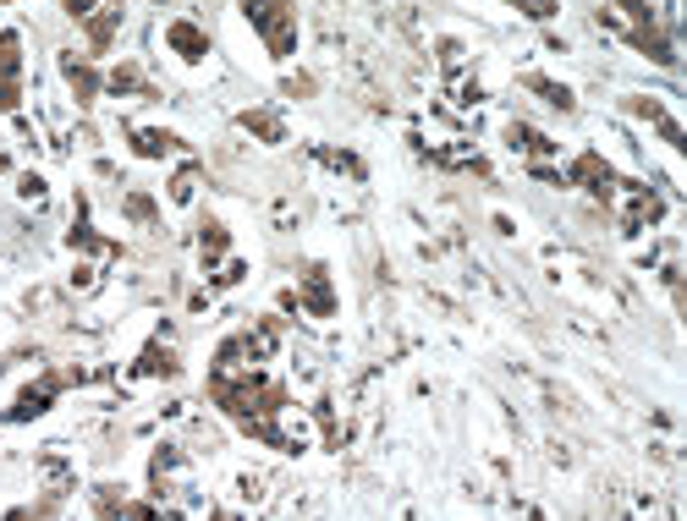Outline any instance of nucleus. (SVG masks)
Returning <instances> with one entry per match:
<instances>
[{
	"mask_svg": "<svg viewBox=\"0 0 687 521\" xmlns=\"http://www.w3.org/2000/svg\"><path fill=\"white\" fill-rule=\"evenodd\" d=\"M209 401H215L248 439H259V444H270V450H286V455H302V439L280 428V417H286V406H291V395H286L280 379H270V373H259V368H209Z\"/></svg>",
	"mask_w": 687,
	"mask_h": 521,
	"instance_id": "nucleus-1",
	"label": "nucleus"
},
{
	"mask_svg": "<svg viewBox=\"0 0 687 521\" xmlns=\"http://www.w3.org/2000/svg\"><path fill=\"white\" fill-rule=\"evenodd\" d=\"M605 23H610L616 34H627V45H632L638 56H649L654 67L676 72V45H671V34L660 28V18H654L649 0H616V7H605Z\"/></svg>",
	"mask_w": 687,
	"mask_h": 521,
	"instance_id": "nucleus-2",
	"label": "nucleus"
},
{
	"mask_svg": "<svg viewBox=\"0 0 687 521\" xmlns=\"http://www.w3.org/2000/svg\"><path fill=\"white\" fill-rule=\"evenodd\" d=\"M237 7L253 23V34L264 39V50L275 61H291V50H297V12H291V0H237Z\"/></svg>",
	"mask_w": 687,
	"mask_h": 521,
	"instance_id": "nucleus-3",
	"label": "nucleus"
},
{
	"mask_svg": "<svg viewBox=\"0 0 687 521\" xmlns=\"http://www.w3.org/2000/svg\"><path fill=\"white\" fill-rule=\"evenodd\" d=\"M566 187H583L594 204H616V193H621V176H616V165L599 154V149H583L577 160H572V171H566Z\"/></svg>",
	"mask_w": 687,
	"mask_h": 521,
	"instance_id": "nucleus-4",
	"label": "nucleus"
},
{
	"mask_svg": "<svg viewBox=\"0 0 687 521\" xmlns=\"http://www.w3.org/2000/svg\"><path fill=\"white\" fill-rule=\"evenodd\" d=\"M67 384H78V373H61V368L39 373L34 384H23V390H18V401L7 406V422H34V417H45V412L61 401V390H67Z\"/></svg>",
	"mask_w": 687,
	"mask_h": 521,
	"instance_id": "nucleus-5",
	"label": "nucleus"
},
{
	"mask_svg": "<svg viewBox=\"0 0 687 521\" xmlns=\"http://www.w3.org/2000/svg\"><path fill=\"white\" fill-rule=\"evenodd\" d=\"M0 111L18 116L23 111V34L0 28Z\"/></svg>",
	"mask_w": 687,
	"mask_h": 521,
	"instance_id": "nucleus-6",
	"label": "nucleus"
},
{
	"mask_svg": "<svg viewBox=\"0 0 687 521\" xmlns=\"http://www.w3.org/2000/svg\"><path fill=\"white\" fill-rule=\"evenodd\" d=\"M122 18H127V7H122V0H100V7H94V18H89V23H78V28H83V39H89V56H105V50L116 45V34H122Z\"/></svg>",
	"mask_w": 687,
	"mask_h": 521,
	"instance_id": "nucleus-7",
	"label": "nucleus"
},
{
	"mask_svg": "<svg viewBox=\"0 0 687 521\" xmlns=\"http://www.w3.org/2000/svg\"><path fill=\"white\" fill-rule=\"evenodd\" d=\"M627 187H632V204L621 209V231L638 236V231H649V225L665 220V198H660L654 187H643V182H627Z\"/></svg>",
	"mask_w": 687,
	"mask_h": 521,
	"instance_id": "nucleus-8",
	"label": "nucleus"
},
{
	"mask_svg": "<svg viewBox=\"0 0 687 521\" xmlns=\"http://www.w3.org/2000/svg\"><path fill=\"white\" fill-rule=\"evenodd\" d=\"M297 302L313 313V319H335V286H330V269L324 264H302V291Z\"/></svg>",
	"mask_w": 687,
	"mask_h": 521,
	"instance_id": "nucleus-9",
	"label": "nucleus"
},
{
	"mask_svg": "<svg viewBox=\"0 0 687 521\" xmlns=\"http://www.w3.org/2000/svg\"><path fill=\"white\" fill-rule=\"evenodd\" d=\"M61 78L72 83V100H78L83 111H89V105L105 94V78H100V72H94L83 56H72V50H61Z\"/></svg>",
	"mask_w": 687,
	"mask_h": 521,
	"instance_id": "nucleus-10",
	"label": "nucleus"
},
{
	"mask_svg": "<svg viewBox=\"0 0 687 521\" xmlns=\"http://www.w3.org/2000/svg\"><path fill=\"white\" fill-rule=\"evenodd\" d=\"M127 149H133L138 160H171V154H182L187 143H182L176 132H165V127H127Z\"/></svg>",
	"mask_w": 687,
	"mask_h": 521,
	"instance_id": "nucleus-11",
	"label": "nucleus"
},
{
	"mask_svg": "<svg viewBox=\"0 0 687 521\" xmlns=\"http://www.w3.org/2000/svg\"><path fill=\"white\" fill-rule=\"evenodd\" d=\"M165 45H171L176 61H187V67H204V56H209V34H204L198 23H187V18H176V23L165 28Z\"/></svg>",
	"mask_w": 687,
	"mask_h": 521,
	"instance_id": "nucleus-12",
	"label": "nucleus"
},
{
	"mask_svg": "<svg viewBox=\"0 0 687 521\" xmlns=\"http://www.w3.org/2000/svg\"><path fill=\"white\" fill-rule=\"evenodd\" d=\"M226 247H231V231L220 220H204L198 225V264H204V275H215L226 264Z\"/></svg>",
	"mask_w": 687,
	"mask_h": 521,
	"instance_id": "nucleus-13",
	"label": "nucleus"
},
{
	"mask_svg": "<svg viewBox=\"0 0 687 521\" xmlns=\"http://www.w3.org/2000/svg\"><path fill=\"white\" fill-rule=\"evenodd\" d=\"M133 373H138V379H176V373H182V362H176V351L154 335V340L144 346V357H138V368H133Z\"/></svg>",
	"mask_w": 687,
	"mask_h": 521,
	"instance_id": "nucleus-14",
	"label": "nucleus"
},
{
	"mask_svg": "<svg viewBox=\"0 0 687 521\" xmlns=\"http://www.w3.org/2000/svg\"><path fill=\"white\" fill-rule=\"evenodd\" d=\"M627 111H632V116H643V121H654V127H660V138H665L671 149H682V143H687V138H682V127L665 116V105H660V100H649V94H632V100H627Z\"/></svg>",
	"mask_w": 687,
	"mask_h": 521,
	"instance_id": "nucleus-15",
	"label": "nucleus"
},
{
	"mask_svg": "<svg viewBox=\"0 0 687 521\" xmlns=\"http://www.w3.org/2000/svg\"><path fill=\"white\" fill-rule=\"evenodd\" d=\"M67 242H72V247H83V253H100V258H122V247H116V242H105V236L89 225V204H83V198H78V225L67 231Z\"/></svg>",
	"mask_w": 687,
	"mask_h": 521,
	"instance_id": "nucleus-16",
	"label": "nucleus"
},
{
	"mask_svg": "<svg viewBox=\"0 0 687 521\" xmlns=\"http://www.w3.org/2000/svg\"><path fill=\"white\" fill-rule=\"evenodd\" d=\"M237 127L253 132L259 143H286V121H280V111H242Z\"/></svg>",
	"mask_w": 687,
	"mask_h": 521,
	"instance_id": "nucleus-17",
	"label": "nucleus"
},
{
	"mask_svg": "<svg viewBox=\"0 0 687 521\" xmlns=\"http://www.w3.org/2000/svg\"><path fill=\"white\" fill-rule=\"evenodd\" d=\"M105 94H122V100H133V94H149V83H144V67H138V61H122V67H111V72H105Z\"/></svg>",
	"mask_w": 687,
	"mask_h": 521,
	"instance_id": "nucleus-18",
	"label": "nucleus"
},
{
	"mask_svg": "<svg viewBox=\"0 0 687 521\" xmlns=\"http://www.w3.org/2000/svg\"><path fill=\"white\" fill-rule=\"evenodd\" d=\"M506 143H512L517 154H528V160H550V154H556V143H550V138H539V132H534V127H523V121H512V127H506Z\"/></svg>",
	"mask_w": 687,
	"mask_h": 521,
	"instance_id": "nucleus-19",
	"label": "nucleus"
},
{
	"mask_svg": "<svg viewBox=\"0 0 687 521\" xmlns=\"http://www.w3.org/2000/svg\"><path fill=\"white\" fill-rule=\"evenodd\" d=\"M523 83H528L545 105H556L561 116H566V111H577V100H572V89H566V83H556V78H523Z\"/></svg>",
	"mask_w": 687,
	"mask_h": 521,
	"instance_id": "nucleus-20",
	"label": "nucleus"
},
{
	"mask_svg": "<svg viewBox=\"0 0 687 521\" xmlns=\"http://www.w3.org/2000/svg\"><path fill=\"white\" fill-rule=\"evenodd\" d=\"M193 193H198V165L187 160V165L171 176V204H193Z\"/></svg>",
	"mask_w": 687,
	"mask_h": 521,
	"instance_id": "nucleus-21",
	"label": "nucleus"
},
{
	"mask_svg": "<svg viewBox=\"0 0 687 521\" xmlns=\"http://www.w3.org/2000/svg\"><path fill=\"white\" fill-rule=\"evenodd\" d=\"M127 220H138V225H154V220H160V204H154L149 193H127Z\"/></svg>",
	"mask_w": 687,
	"mask_h": 521,
	"instance_id": "nucleus-22",
	"label": "nucleus"
},
{
	"mask_svg": "<svg viewBox=\"0 0 687 521\" xmlns=\"http://www.w3.org/2000/svg\"><path fill=\"white\" fill-rule=\"evenodd\" d=\"M512 7L523 12V18H534V23H550L561 7H556V0H512Z\"/></svg>",
	"mask_w": 687,
	"mask_h": 521,
	"instance_id": "nucleus-23",
	"label": "nucleus"
},
{
	"mask_svg": "<svg viewBox=\"0 0 687 521\" xmlns=\"http://www.w3.org/2000/svg\"><path fill=\"white\" fill-rule=\"evenodd\" d=\"M18 193L39 204V198H45V176H23V182H18Z\"/></svg>",
	"mask_w": 687,
	"mask_h": 521,
	"instance_id": "nucleus-24",
	"label": "nucleus"
},
{
	"mask_svg": "<svg viewBox=\"0 0 687 521\" xmlns=\"http://www.w3.org/2000/svg\"><path fill=\"white\" fill-rule=\"evenodd\" d=\"M7 165H12V160H7V154H0V171H7Z\"/></svg>",
	"mask_w": 687,
	"mask_h": 521,
	"instance_id": "nucleus-25",
	"label": "nucleus"
},
{
	"mask_svg": "<svg viewBox=\"0 0 687 521\" xmlns=\"http://www.w3.org/2000/svg\"><path fill=\"white\" fill-rule=\"evenodd\" d=\"M0 7H12V0H0Z\"/></svg>",
	"mask_w": 687,
	"mask_h": 521,
	"instance_id": "nucleus-26",
	"label": "nucleus"
}]
</instances>
